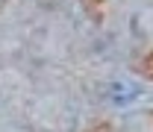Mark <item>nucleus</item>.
I'll list each match as a JSON object with an SVG mask.
<instances>
[{
  "mask_svg": "<svg viewBox=\"0 0 153 132\" xmlns=\"http://www.w3.org/2000/svg\"><path fill=\"white\" fill-rule=\"evenodd\" d=\"M79 3H82V9L88 12V18L94 21V24L103 21V0H79Z\"/></svg>",
  "mask_w": 153,
  "mask_h": 132,
  "instance_id": "nucleus-1",
  "label": "nucleus"
},
{
  "mask_svg": "<svg viewBox=\"0 0 153 132\" xmlns=\"http://www.w3.org/2000/svg\"><path fill=\"white\" fill-rule=\"evenodd\" d=\"M138 71H141V76H147V79L153 82V50L144 53V59L138 62Z\"/></svg>",
  "mask_w": 153,
  "mask_h": 132,
  "instance_id": "nucleus-2",
  "label": "nucleus"
},
{
  "mask_svg": "<svg viewBox=\"0 0 153 132\" xmlns=\"http://www.w3.org/2000/svg\"><path fill=\"white\" fill-rule=\"evenodd\" d=\"M85 132H112V123H106V120H103V123H94L91 129H85Z\"/></svg>",
  "mask_w": 153,
  "mask_h": 132,
  "instance_id": "nucleus-3",
  "label": "nucleus"
},
{
  "mask_svg": "<svg viewBox=\"0 0 153 132\" xmlns=\"http://www.w3.org/2000/svg\"><path fill=\"white\" fill-rule=\"evenodd\" d=\"M6 3H9V0H0V12H3V9H6Z\"/></svg>",
  "mask_w": 153,
  "mask_h": 132,
  "instance_id": "nucleus-4",
  "label": "nucleus"
},
{
  "mask_svg": "<svg viewBox=\"0 0 153 132\" xmlns=\"http://www.w3.org/2000/svg\"><path fill=\"white\" fill-rule=\"evenodd\" d=\"M150 120H153V112H150Z\"/></svg>",
  "mask_w": 153,
  "mask_h": 132,
  "instance_id": "nucleus-5",
  "label": "nucleus"
}]
</instances>
